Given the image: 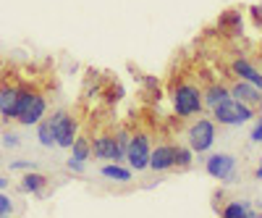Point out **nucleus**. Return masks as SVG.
<instances>
[{"instance_id": "nucleus-1", "label": "nucleus", "mask_w": 262, "mask_h": 218, "mask_svg": "<svg viewBox=\"0 0 262 218\" xmlns=\"http://www.w3.org/2000/svg\"><path fill=\"white\" fill-rule=\"evenodd\" d=\"M170 103H173V111H176L179 118H196L202 116L205 111V92L196 82L181 79L170 87Z\"/></svg>"}, {"instance_id": "nucleus-2", "label": "nucleus", "mask_w": 262, "mask_h": 218, "mask_svg": "<svg viewBox=\"0 0 262 218\" xmlns=\"http://www.w3.org/2000/svg\"><path fill=\"white\" fill-rule=\"evenodd\" d=\"M48 116V100L32 84H18V108H16V124L21 126H37Z\"/></svg>"}, {"instance_id": "nucleus-3", "label": "nucleus", "mask_w": 262, "mask_h": 218, "mask_svg": "<svg viewBox=\"0 0 262 218\" xmlns=\"http://www.w3.org/2000/svg\"><path fill=\"white\" fill-rule=\"evenodd\" d=\"M212 118L221 126H242V124H249L254 118V108L236 100V97H228L212 108Z\"/></svg>"}, {"instance_id": "nucleus-4", "label": "nucleus", "mask_w": 262, "mask_h": 218, "mask_svg": "<svg viewBox=\"0 0 262 218\" xmlns=\"http://www.w3.org/2000/svg\"><path fill=\"white\" fill-rule=\"evenodd\" d=\"M215 140H217L215 118H194L191 126L186 129V142L196 155H200V152H210Z\"/></svg>"}, {"instance_id": "nucleus-5", "label": "nucleus", "mask_w": 262, "mask_h": 218, "mask_svg": "<svg viewBox=\"0 0 262 218\" xmlns=\"http://www.w3.org/2000/svg\"><path fill=\"white\" fill-rule=\"evenodd\" d=\"M149 155H152V137L149 132H134L126 150V163L131 171H147L149 168Z\"/></svg>"}, {"instance_id": "nucleus-6", "label": "nucleus", "mask_w": 262, "mask_h": 218, "mask_svg": "<svg viewBox=\"0 0 262 218\" xmlns=\"http://www.w3.org/2000/svg\"><path fill=\"white\" fill-rule=\"evenodd\" d=\"M53 121V129H55V147H63V150H69L74 145V140L79 137V124L76 118L69 113V111H55L50 116Z\"/></svg>"}, {"instance_id": "nucleus-7", "label": "nucleus", "mask_w": 262, "mask_h": 218, "mask_svg": "<svg viewBox=\"0 0 262 218\" xmlns=\"http://www.w3.org/2000/svg\"><path fill=\"white\" fill-rule=\"evenodd\" d=\"M205 171L217 182H233L236 176V158L231 152H212L205 158Z\"/></svg>"}, {"instance_id": "nucleus-8", "label": "nucleus", "mask_w": 262, "mask_h": 218, "mask_svg": "<svg viewBox=\"0 0 262 218\" xmlns=\"http://www.w3.org/2000/svg\"><path fill=\"white\" fill-rule=\"evenodd\" d=\"M92 155L102 163H121L126 161V152L118 147L116 134H100L92 140Z\"/></svg>"}, {"instance_id": "nucleus-9", "label": "nucleus", "mask_w": 262, "mask_h": 218, "mask_svg": "<svg viewBox=\"0 0 262 218\" xmlns=\"http://www.w3.org/2000/svg\"><path fill=\"white\" fill-rule=\"evenodd\" d=\"M170 168H176V145L163 142L158 147H152V155H149V171L155 173H165Z\"/></svg>"}, {"instance_id": "nucleus-10", "label": "nucleus", "mask_w": 262, "mask_h": 218, "mask_svg": "<svg viewBox=\"0 0 262 218\" xmlns=\"http://www.w3.org/2000/svg\"><path fill=\"white\" fill-rule=\"evenodd\" d=\"M16 108H18V84L3 82L0 84V118H3V124L16 121Z\"/></svg>"}, {"instance_id": "nucleus-11", "label": "nucleus", "mask_w": 262, "mask_h": 218, "mask_svg": "<svg viewBox=\"0 0 262 218\" xmlns=\"http://www.w3.org/2000/svg\"><path fill=\"white\" fill-rule=\"evenodd\" d=\"M231 74H233L236 79L252 82L254 87H259V90H262V71L254 66L249 58H233V61H231Z\"/></svg>"}, {"instance_id": "nucleus-12", "label": "nucleus", "mask_w": 262, "mask_h": 218, "mask_svg": "<svg viewBox=\"0 0 262 218\" xmlns=\"http://www.w3.org/2000/svg\"><path fill=\"white\" fill-rule=\"evenodd\" d=\"M228 87H231V95H233L236 100H242V103H247V105H252V108H257V103L262 100V90H259V87H254L252 82L236 79V82L228 84Z\"/></svg>"}, {"instance_id": "nucleus-13", "label": "nucleus", "mask_w": 262, "mask_h": 218, "mask_svg": "<svg viewBox=\"0 0 262 218\" xmlns=\"http://www.w3.org/2000/svg\"><path fill=\"white\" fill-rule=\"evenodd\" d=\"M48 176L45 173H39V171H24V176H21V182H18V189L21 192H27V194H42L48 189Z\"/></svg>"}, {"instance_id": "nucleus-14", "label": "nucleus", "mask_w": 262, "mask_h": 218, "mask_svg": "<svg viewBox=\"0 0 262 218\" xmlns=\"http://www.w3.org/2000/svg\"><path fill=\"white\" fill-rule=\"evenodd\" d=\"M202 92H205V108H210V111H212L217 103H223V100L233 97V95H231V87H228V84H221V82L207 84Z\"/></svg>"}, {"instance_id": "nucleus-15", "label": "nucleus", "mask_w": 262, "mask_h": 218, "mask_svg": "<svg viewBox=\"0 0 262 218\" xmlns=\"http://www.w3.org/2000/svg\"><path fill=\"white\" fill-rule=\"evenodd\" d=\"M217 27H221L223 34H242V27H244V21H242V13L238 11H226L221 13V18H217Z\"/></svg>"}, {"instance_id": "nucleus-16", "label": "nucleus", "mask_w": 262, "mask_h": 218, "mask_svg": "<svg viewBox=\"0 0 262 218\" xmlns=\"http://www.w3.org/2000/svg\"><path fill=\"white\" fill-rule=\"evenodd\" d=\"M100 173L105 179H111V182H118V184H128L131 182V168H126V166H121V163H105L102 168H100Z\"/></svg>"}, {"instance_id": "nucleus-17", "label": "nucleus", "mask_w": 262, "mask_h": 218, "mask_svg": "<svg viewBox=\"0 0 262 218\" xmlns=\"http://www.w3.org/2000/svg\"><path fill=\"white\" fill-rule=\"evenodd\" d=\"M221 213L226 218H247V215H257V210L247 203V200H231L221 208Z\"/></svg>"}, {"instance_id": "nucleus-18", "label": "nucleus", "mask_w": 262, "mask_h": 218, "mask_svg": "<svg viewBox=\"0 0 262 218\" xmlns=\"http://www.w3.org/2000/svg\"><path fill=\"white\" fill-rule=\"evenodd\" d=\"M37 142L42 147H55V129H53L50 116H45V118L37 124Z\"/></svg>"}, {"instance_id": "nucleus-19", "label": "nucleus", "mask_w": 262, "mask_h": 218, "mask_svg": "<svg viewBox=\"0 0 262 218\" xmlns=\"http://www.w3.org/2000/svg\"><path fill=\"white\" fill-rule=\"evenodd\" d=\"M71 150V158H76V161H90L92 158V140H86V137H76L74 140V145L69 147Z\"/></svg>"}, {"instance_id": "nucleus-20", "label": "nucleus", "mask_w": 262, "mask_h": 218, "mask_svg": "<svg viewBox=\"0 0 262 218\" xmlns=\"http://www.w3.org/2000/svg\"><path fill=\"white\" fill-rule=\"evenodd\" d=\"M194 155L196 152L189 147V145H176V168L179 171H186L194 166Z\"/></svg>"}, {"instance_id": "nucleus-21", "label": "nucleus", "mask_w": 262, "mask_h": 218, "mask_svg": "<svg viewBox=\"0 0 262 218\" xmlns=\"http://www.w3.org/2000/svg\"><path fill=\"white\" fill-rule=\"evenodd\" d=\"M131 134H134V132H131V129H126V126H118L116 129V140H118V147L126 152L128 150V142H131Z\"/></svg>"}, {"instance_id": "nucleus-22", "label": "nucleus", "mask_w": 262, "mask_h": 218, "mask_svg": "<svg viewBox=\"0 0 262 218\" xmlns=\"http://www.w3.org/2000/svg\"><path fill=\"white\" fill-rule=\"evenodd\" d=\"M0 140H3V145H6V147H11V150L21 145V134H18V132H13V129H3V137H0Z\"/></svg>"}, {"instance_id": "nucleus-23", "label": "nucleus", "mask_w": 262, "mask_h": 218, "mask_svg": "<svg viewBox=\"0 0 262 218\" xmlns=\"http://www.w3.org/2000/svg\"><path fill=\"white\" fill-rule=\"evenodd\" d=\"M13 213V200L6 192H0V215H11Z\"/></svg>"}, {"instance_id": "nucleus-24", "label": "nucleus", "mask_w": 262, "mask_h": 218, "mask_svg": "<svg viewBox=\"0 0 262 218\" xmlns=\"http://www.w3.org/2000/svg\"><path fill=\"white\" fill-rule=\"evenodd\" d=\"M66 168L74 171V173H84L86 163H84V161H76V158H69V161H66Z\"/></svg>"}, {"instance_id": "nucleus-25", "label": "nucleus", "mask_w": 262, "mask_h": 218, "mask_svg": "<svg viewBox=\"0 0 262 218\" xmlns=\"http://www.w3.org/2000/svg\"><path fill=\"white\" fill-rule=\"evenodd\" d=\"M34 168V161H13L11 163V171H32Z\"/></svg>"}, {"instance_id": "nucleus-26", "label": "nucleus", "mask_w": 262, "mask_h": 218, "mask_svg": "<svg viewBox=\"0 0 262 218\" xmlns=\"http://www.w3.org/2000/svg\"><path fill=\"white\" fill-rule=\"evenodd\" d=\"M249 140L252 142H262V118H257V124H254V129H252V134H249Z\"/></svg>"}, {"instance_id": "nucleus-27", "label": "nucleus", "mask_w": 262, "mask_h": 218, "mask_svg": "<svg viewBox=\"0 0 262 218\" xmlns=\"http://www.w3.org/2000/svg\"><path fill=\"white\" fill-rule=\"evenodd\" d=\"M252 11H254V21H257V27H259L262 24V6H254Z\"/></svg>"}, {"instance_id": "nucleus-28", "label": "nucleus", "mask_w": 262, "mask_h": 218, "mask_svg": "<svg viewBox=\"0 0 262 218\" xmlns=\"http://www.w3.org/2000/svg\"><path fill=\"white\" fill-rule=\"evenodd\" d=\"M8 184H11V179H8V176H0V192H6V189H8Z\"/></svg>"}, {"instance_id": "nucleus-29", "label": "nucleus", "mask_w": 262, "mask_h": 218, "mask_svg": "<svg viewBox=\"0 0 262 218\" xmlns=\"http://www.w3.org/2000/svg\"><path fill=\"white\" fill-rule=\"evenodd\" d=\"M254 179H259V182H262V166H259V168L254 171Z\"/></svg>"}, {"instance_id": "nucleus-30", "label": "nucleus", "mask_w": 262, "mask_h": 218, "mask_svg": "<svg viewBox=\"0 0 262 218\" xmlns=\"http://www.w3.org/2000/svg\"><path fill=\"white\" fill-rule=\"evenodd\" d=\"M257 113H259V118H262V100L257 103Z\"/></svg>"}, {"instance_id": "nucleus-31", "label": "nucleus", "mask_w": 262, "mask_h": 218, "mask_svg": "<svg viewBox=\"0 0 262 218\" xmlns=\"http://www.w3.org/2000/svg\"><path fill=\"white\" fill-rule=\"evenodd\" d=\"M0 129H3V118H0Z\"/></svg>"}, {"instance_id": "nucleus-32", "label": "nucleus", "mask_w": 262, "mask_h": 218, "mask_svg": "<svg viewBox=\"0 0 262 218\" xmlns=\"http://www.w3.org/2000/svg\"><path fill=\"white\" fill-rule=\"evenodd\" d=\"M259 166H262V158H259Z\"/></svg>"}, {"instance_id": "nucleus-33", "label": "nucleus", "mask_w": 262, "mask_h": 218, "mask_svg": "<svg viewBox=\"0 0 262 218\" xmlns=\"http://www.w3.org/2000/svg\"><path fill=\"white\" fill-rule=\"evenodd\" d=\"M0 163H3V161H0Z\"/></svg>"}]
</instances>
